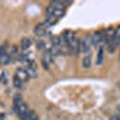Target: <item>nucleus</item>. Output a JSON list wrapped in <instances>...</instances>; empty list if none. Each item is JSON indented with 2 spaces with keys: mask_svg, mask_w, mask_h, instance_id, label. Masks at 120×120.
<instances>
[{
  "mask_svg": "<svg viewBox=\"0 0 120 120\" xmlns=\"http://www.w3.org/2000/svg\"><path fill=\"white\" fill-rule=\"evenodd\" d=\"M16 76L21 79L22 82H28V81H29V76H28V73H26V71H25V68H22V67L17 68Z\"/></svg>",
  "mask_w": 120,
  "mask_h": 120,
  "instance_id": "6e6552de",
  "label": "nucleus"
},
{
  "mask_svg": "<svg viewBox=\"0 0 120 120\" xmlns=\"http://www.w3.org/2000/svg\"><path fill=\"white\" fill-rule=\"evenodd\" d=\"M8 55H10V61H11V63H15V61H17V60H19V56H21L17 47H12L11 52L8 53Z\"/></svg>",
  "mask_w": 120,
  "mask_h": 120,
  "instance_id": "1a4fd4ad",
  "label": "nucleus"
},
{
  "mask_svg": "<svg viewBox=\"0 0 120 120\" xmlns=\"http://www.w3.org/2000/svg\"><path fill=\"white\" fill-rule=\"evenodd\" d=\"M47 13L52 15V16H54V17H56L59 19V18H61L65 15V8H60V7H56L53 4H51L48 6V8H47Z\"/></svg>",
  "mask_w": 120,
  "mask_h": 120,
  "instance_id": "f03ea898",
  "label": "nucleus"
},
{
  "mask_svg": "<svg viewBox=\"0 0 120 120\" xmlns=\"http://www.w3.org/2000/svg\"><path fill=\"white\" fill-rule=\"evenodd\" d=\"M10 63H11V61H10V55H8V53L0 55V64H1V65H7V64H10Z\"/></svg>",
  "mask_w": 120,
  "mask_h": 120,
  "instance_id": "4468645a",
  "label": "nucleus"
},
{
  "mask_svg": "<svg viewBox=\"0 0 120 120\" xmlns=\"http://www.w3.org/2000/svg\"><path fill=\"white\" fill-rule=\"evenodd\" d=\"M91 40H93V45H95L98 48H101V45L105 41L103 36H102V33H95L94 35H91Z\"/></svg>",
  "mask_w": 120,
  "mask_h": 120,
  "instance_id": "0eeeda50",
  "label": "nucleus"
},
{
  "mask_svg": "<svg viewBox=\"0 0 120 120\" xmlns=\"http://www.w3.org/2000/svg\"><path fill=\"white\" fill-rule=\"evenodd\" d=\"M22 83H23V82H22L17 76L13 77V85H15L16 88H23V84H22Z\"/></svg>",
  "mask_w": 120,
  "mask_h": 120,
  "instance_id": "f3484780",
  "label": "nucleus"
},
{
  "mask_svg": "<svg viewBox=\"0 0 120 120\" xmlns=\"http://www.w3.org/2000/svg\"><path fill=\"white\" fill-rule=\"evenodd\" d=\"M53 60H54V56H53V54L51 53V51H46V52L43 53V56H42V64H43L45 68L48 67L47 65L52 64Z\"/></svg>",
  "mask_w": 120,
  "mask_h": 120,
  "instance_id": "423d86ee",
  "label": "nucleus"
},
{
  "mask_svg": "<svg viewBox=\"0 0 120 120\" xmlns=\"http://www.w3.org/2000/svg\"><path fill=\"white\" fill-rule=\"evenodd\" d=\"M25 71L29 76V78H36L37 77V65L34 60H29L26 63V68Z\"/></svg>",
  "mask_w": 120,
  "mask_h": 120,
  "instance_id": "f257e3e1",
  "label": "nucleus"
},
{
  "mask_svg": "<svg viewBox=\"0 0 120 120\" xmlns=\"http://www.w3.org/2000/svg\"><path fill=\"white\" fill-rule=\"evenodd\" d=\"M47 28H48V26H47L45 23L37 24V25L35 26V29H34V33H35V35H36L37 37H43V36L47 35Z\"/></svg>",
  "mask_w": 120,
  "mask_h": 120,
  "instance_id": "39448f33",
  "label": "nucleus"
},
{
  "mask_svg": "<svg viewBox=\"0 0 120 120\" xmlns=\"http://www.w3.org/2000/svg\"><path fill=\"white\" fill-rule=\"evenodd\" d=\"M106 45H107V49H108L109 53H114L115 49H116V47H118L116 43H115V41H114V38L111 40V41H108V42H106Z\"/></svg>",
  "mask_w": 120,
  "mask_h": 120,
  "instance_id": "f8f14e48",
  "label": "nucleus"
},
{
  "mask_svg": "<svg viewBox=\"0 0 120 120\" xmlns=\"http://www.w3.org/2000/svg\"><path fill=\"white\" fill-rule=\"evenodd\" d=\"M111 120H120V118H119V116H112Z\"/></svg>",
  "mask_w": 120,
  "mask_h": 120,
  "instance_id": "aec40b11",
  "label": "nucleus"
},
{
  "mask_svg": "<svg viewBox=\"0 0 120 120\" xmlns=\"http://www.w3.org/2000/svg\"><path fill=\"white\" fill-rule=\"evenodd\" d=\"M22 101H23L22 95H21V94H16L15 97H13V103H15V105H18V103H21Z\"/></svg>",
  "mask_w": 120,
  "mask_h": 120,
  "instance_id": "a211bd4d",
  "label": "nucleus"
},
{
  "mask_svg": "<svg viewBox=\"0 0 120 120\" xmlns=\"http://www.w3.org/2000/svg\"><path fill=\"white\" fill-rule=\"evenodd\" d=\"M30 46H31V40L28 38V37L22 38V42H21V48L23 49V51H28V49L30 48Z\"/></svg>",
  "mask_w": 120,
  "mask_h": 120,
  "instance_id": "9b49d317",
  "label": "nucleus"
},
{
  "mask_svg": "<svg viewBox=\"0 0 120 120\" xmlns=\"http://www.w3.org/2000/svg\"><path fill=\"white\" fill-rule=\"evenodd\" d=\"M19 118H21L22 120H38V116L34 111H29L28 113H25L24 115L19 116Z\"/></svg>",
  "mask_w": 120,
  "mask_h": 120,
  "instance_id": "9d476101",
  "label": "nucleus"
},
{
  "mask_svg": "<svg viewBox=\"0 0 120 120\" xmlns=\"http://www.w3.org/2000/svg\"><path fill=\"white\" fill-rule=\"evenodd\" d=\"M93 46V40H91V35H86L84 38H83V41L81 42V49L86 54L90 52V48H91Z\"/></svg>",
  "mask_w": 120,
  "mask_h": 120,
  "instance_id": "7ed1b4c3",
  "label": "nucleus"
},
{
  "mask_svg": "<svg viewBox=\"0 0 120 120\" xmlns=\"http://www.w3.org/2000/svg\"><path fill=\"white\" fill-rule=\"evenodd\" d=\"M36 47H37V49H45V47H46L45 41H42V40H37V42H36Z\"/></svg>",
  "mask_w": 120,
  "mask_h": 120,
  "instance_id": "6ab92c4d",
  "label": "nucleus"
},
{
  "mask_svg": "<svg viewBox=\"0 0 120 120\" xmlns=\"http://www.w3.org/2000/svg\"><path fill=\"white\" fill-rule=\"evenodd\" d=\"M102 61H103V49L100 48L98 53H97V56H96V65H101Z\"/></svg>",
  "mask_w": 120,
  "mask_h": 120,
  "instance_id": "2eb2a0df",
  "label": "nucleus"
},
{
  "mask_svg": "<svg viewBox=\"0 0 120 120\" xmlns=\"http://www.w3.org/2000/svg\"><path fill=\"white\" fill-rule=\"evenodd\" d=\"M56 22H58V18H56V17H54V16H52V15H48V16H47V19H46V22H45V24H46L47 26H51V25L55 24Z\"/></svg>",
  "mask_w": 120,
  "mask_h": 120,
  "instance_id": "ddd939ff",
  "label": "nucleus"
},
{
  "mask_svg": "<svg viewBox=\"0 0 120 120\" xmlns=\"http://www.w3.org/2000/svg\"><path fill=\"white\" fill-rule=\"evenodd\" d=\"M90 64H91V54L88 53L86 56L83 59V66L85 68H88V67H90Z\"/></svg>",
  "mask_w": 120,
  "mask_h": 120,
  "instance_id": "dca6fc26",
  "label": "nucleus"
},
{
  "mask_svg": "<svg viewBox=\"0 0 120 120\" xmlns=\"http://www.w3.org/2000/svg\"><path fill=\"white\" fill-rule=\"evenodd\" d=\"M15 111H16V113L18 114V116H22V115H24L25 113L29 112V107H28V105H26L25 102L22 101L21 103L15 105Z\"/></svg>",
  "mask_w": 120,
  "mask_h": 120,
  "instance_id": "20e7f679",
  "label": "nucleus"
}]
</instances>
